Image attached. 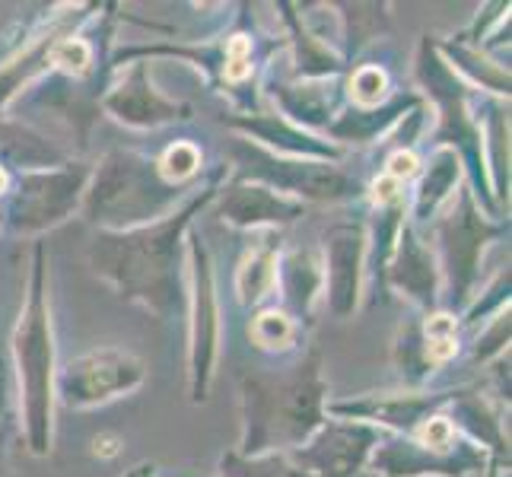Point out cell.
I'll list each match as a JSON object with an SVG mask.
<instances>
[{"label": "cell", "instance_id": "cell-12", "mask_svg": "<svg viewBox=\"0 0 512 477\" xmlns=\"http://www.w3.org/2000/svg\"><path fill=\"white\" fill-rule=\"evenodd\" d=\"M452 398L449 392H430V388H398V392H369L350 401H328V417L369 423L388 436H411L423 420L443 414Z\"/></svg>", "mask_w": 512, "mask_h": 477}, {"label": "cell", "instance_id": "cell-35", "mask_svg": "<svg viewBox=\"0 0 512 477\" xmlns=\"http://www.w3.org/2000/svg\"><path fill=\"white\" fill-rule=\"evenodd\" d=\"M118 449H121V439H118V436H112V433H99V436L93 439V452H96V455H102V458L118 455Z\"/></svg>", "mask_w": 512, "mask_h": 477}, {"label": "cell", "instance_id": "cell-11", "mask_svg": "<svg viewBox=\"0 0 512 477\" xmlns=\"http://www.w3.org/2000/svg\"><path fill=\"white\" fill-rule=\"evenodd\" d=\"M385 433L357 420L328 417L303 446L287 452L312 477H357Z\"/></svg>", "mask_w": 512, "mask_h": 477}, {"label": "cell", "instance_id": "cell-32", "mask_svg": "<svg viewBox=\"0 0 512 477\" xmlns=\"http://www.w3.org/2000/svg\"><path fill=\"white\" fill-rule=\"evenodd\" d=\"M506 306H509V268H503V271L497 274V280H493V284L487 287V299H484V303H478V299H471L462 322H465V325H478L484 315L500 312V309H506Z\"/></svg>", "mask_w": 512, "mask_h": 477}, {"label": "cell", "instance_id": "cell-14", "mask_svg": "<svg viewBox=\"0 0 512 477\" xmlns=\"http://www.w3.org/2000/svg\"><path fill=\"white\" fill-rule=\"evenodd\" d=\"M322 271H325V306L334 318L357 315L366 284V226L363 223H334L322 242Z\"/></svg>", "mask_w": 512, "mask_h": 477}, {"label": "cell", "instance_id": "cell-7", "mask_svg": "<svg viewBox=\"0 0 512 477\" xmlns=\"http://www.w3.org/2000/svg\"><path fill=\"white\" fill-rule=\"evenodd\" d=\"M236 166L239 179L261 182L277 194L309 204H347L363 198V185L357 175L341 169V163H322V159H290L268 153L249 140L236 137Z\"/></svg>", "mask_w": 512, "mask_h": 477}, {"label": "cell", "instance_id": "cell-8", "mask_svg": "<svg viewBox=\"0 0 512 477\" xmlns=\"http://www.w3.org/2000/svg\"><path fill=\"white\" fill-rule=\"evenodd\" d=\"M188 398L191 404H204L210 398V385L217 376L220 357V299H217V274L214 258L204 239L188 229Z\"/></svg>", "mask_w": 512, "mask_h": 477}, {"label": "cell", "instance_id": "cell-17", "mask_svg": "<svg viewBox=\"0 0 512 477\" xmlns=\"http://www.w3.org/2000/svg\"><path fill=\"white\" fill-rule=\"evenodd\" d=\"M220 220L233 229H245V233H277L296 220L306 217V204L293 201L287 194H277L274 188L249 182L233 175V182L220 188Z\"/></svg>", "mask_w": 512, "mask_h": 477}, {"label": "cell", "instance_id": "cell-4", "mask_svg": "<svg viewBox=\"0 0 512 477\" xmlns=\"http://www.w3.org/2000/svg\"><path fill=\"white\" fill-rule=\"evenodd\" d=\"M191 191L166 182L153 156L109 150L93 166L80 214L96 233H128L169 217Z\"/></svg>", "mask_w": 512, "mask_h": 477}, {"label": "cell", "instance_id": "cell-21", "mask_svg": "<svg viewBox=\"0 0 512 477\" xmlns=\"http://www.w3.org/2000/svg\"><path fill=\"white\" fill-rule=\"evenodd\" d=\"M462 179H465L462 156L452 147H433L427 163H420V172H417V188L408 204V214H411L408 223H414L417 229L423 223H433L446 210V204L455 198V191L462 188Z\"/></svg>", "mask_w": 512, "mask_h": 477}, {"label": "cell", "instance_id": "cell-22", "mask_svg": "<svg viewBox=\"0 0 512 477\" xmlns=\"http://www.w3.org/2000/svg\"><path fill=\"white\" fill-rule=\"evenodd\" d=\"M277 287L284 296V312L296 325H309L315 306L325 293V271L319 249H293L277 258Z\"/></svg>", "mask_w": 512, "mask_h": 477}, {"label": "cell", "instance_id": "cell-18", "mask_svg": "<svg viewBox=\"0 0 512 477\" xmlns=\"http://www.w3.org/2000/svg\"><path fill=\"white\" fill-rule=\"evenodd\" d=\"M223 125L242 134V140L249 144L277 153V156H290V159H322V163H338L344 156L341 147H334L331 140L303 131L293 121H287L277 112H236V115H223Z\"/></svg>", "mask_w": 512, "mask_h": 477}, {"label": "cell", "instance_id": "cell-31", "mask_svg": "<svg viewBox=\"0 0 512 477\" xmlns=\"http://www.w3.org/2000/svg\"><path fill=\"white\" fill-rule=\"evenodd\" d=\"M503 353H509V306L500 309L490 318V325L481 328L478 341H474V350H471V360L490 366L493 360H500Z\"/></svg>", "mask_w": 512, "mask_h": 477}, {"label": "cell", "instance_id": "cell-13", "mask_svg": "<svg viewBox=\"0 0 512 477\" xmlns=\"http://www.w3.org/2000/svg\"><path fill=\"white\" fill-rule=\"evenodd\" d=\"M487 452L462 436L449 452H430L417 446L411 436H382L369 455V468L379 477H468L481 474Z\"/></svg>", "mask_w": 512, "mask_h": 477}, {"label": "cell", "instance_id": "cell-3", "mask_svg": "<svg viewBox=\"0 0 512 477\" xmlns=\"http://www.w3.org/2000/svg\"><path fill=\"white\" fill-rule=\"evenodd\" d=\"M10 373L20 395V417L26 430V446L35 458L55 449V379H58V344L51 322L48 296V255L45 245H32L26 299L10 338Z\"/></svg>", "mask_w": 512, "mask_h": 477}, {"label": "cell", "instance_id": "cell-1", "mask_svg": "<svg viewBox=\"0 0 512 477\" xmlns=\"http://www.w3.org/2000/svg\"><path fill=\"white\" fill-rule=\"evenodd\" d=\"M226 175L229 166H217L214 175L204 185H194V191L169 217L150 226H137L128 233H96L86 252L93 274L121 299L153 315H182L188 306V229L210 201H217Z\"/></svg>", "mask_w": 512, "mask_h": 477}, {"label": "cell", "instance_id": "cell-2", "mask_svg": "<svg viewBox=\"0 0 512 477\" xmlns=\"http://www.w3.org/2000/svg\"><path fill=\"white\" fill-rule=\"evenodd\" d=\"M239 455L293 452L328 420L322 350L309 347L287 369H249L239 379Z\"/></svg>", "mask_w": 512, "mask_h": 477}, {"label": "cell", "instance_id": "cell-36", "mask_svg": "<svg viewBox=\"0 0 512 477\" xmlns=\"http://www.w3.org/2000/svg\"><path fill=\"white\" fill-rule=\"evenodd\" d=\"M121 477H163V474H160V468H156L153 462H137L134 468H128Z\"/></svg>", "mask_w": 512, "mask_h": 477}, {"label": "cell", "instance_id": "cell-33", "mask_svg": "<svg viewBox=\"0 0 512 477\" xmlns=\"http://www.w3.org/2000/svg\"><path fill=\"white\" fill-rule=\"evenodd\" d=\"M382 172L388 175V179H395V182H401V185H408L411 179H417V172H420V156L414 153V147H411V150L395 147L392 153H388Z\"/></svg>", "mask_w": 512, "mask_h": 477}, {"label": "cell", "instance_id": "cell-27", "mask_svg": "<svg viewBox=\"0 0 512 477\" xmlns=\"http://www.w3.org/2000/svg\"><path fill=\"white\" fill-rule=\"evenodd\" d=\"M249 338L271 357H290L299 350V325L284 309H261L249 325Z\"/></svg>", "mask_w": 512, "mask_h": 477}, {"label": "cell", "instance_id": "cell-5", "mask_svg": "<svg viewBox=\"0 0 512 477\" xmlns=\"http://www.w3.org/2000/svg\"><path fill=\"white\" fill-rule=\"evenodd\" d=\"M433 223H436L433 255L439 264V277H443V293L449 306L446 312L455 315V312H465L474 299L484 252L497 239L509 236V220L490 217L465 182Z\"/></svg>", "mask_w": 512, "mask_h": 477}, {"label": "cell", "instance_id": "cell-30", "mask_svg": "<svg viewBox=\"0 0 512 477\" xmlns=\"http://www.w3.org/2000/svg\"><path fill=\"white\" fill-rule=\"evenodd\" d=\"M156 166H160L166 182L188 188L194 182V175H198L204 166V153L198 144H191V140H175V144H169L160 156H156Z\"/></svg>", "mask_w": 512, "mask_h": 477}, {"label": "cell", "instance_id": "cell-37", "mask_svg": "<svg viewBox=\"0 0 512 477\" xmlns=\"http://www.w3.org/2000/svg\"><path fill=\"white\" fill-rule=\"evenodd\" d=\"M10 182H13V172L0 166V198H4V194L10 191Z\"/></svg>", "mask_w": 512, "mask_h": 477}, {"label": "cell", "instance_id": "cell-23", "mask_svg": "<svg viewBox=\"0 0 512 477\" xmlns=\"http://www.w3.org/2000/svg\"><path fill=\"white\" fill-rule=\"evenodd\" d=\"M280 20L287 26V45L293 48V64L290 74L293 80H306V83H319V80H338V74H344V58L341 51L328 45L322 35H315L303 13H296V4H277Z\"/></svg>", "mask_w": 512, "mask_h": 477}, {"label": "cell", "instance_id": "cell-9", "mask_svg": "<svg viewBox=\"0 0 512 477\" xmlns=\"http://www.w3.org/2000/svg\"><path fill=\"white\" fill-rule=\"evenodd\" d=\"M147 382V363L125 347H96L58 366L55 401L67 411H93L128 398Z\"/></svg>", "mask_w": 512, "mask_h": 477}, {"label": "cell", "instance_id": "cell-29", "mask_svg": "<svg viewBox=\"0 0 512 477\" xmlns=\"http://www.w3.org/2000/svg\"><path fill=\"white\" fill-rule=\"evenodd\" d=\"M392 96V80L382 64H360L344 83V99L353 109H379Z\"/></svg>", "mask_w": 512, "mask_h": 477}, {"label": "cell", "instance_id": "cell-15", "mask_svg": "<svg viewBox=\"0 0 512 477\" xmlns=\"http://www.w3.org/2000/svg\"><path fill=\"white\" fill-rule=\"evenodd\" d=\"M96 7L99 4H83V7H64V13H51L48 23L35 32L20 51H13V55L0 64V115H4L7 105L20 99V93L29 83L51 74V55H55L58 42L64 35L90 23L96 16L93 13Z\"/></svg>", "mask_w": 512, "mask_h": 477}, {"label": "cell", "instance_id": "cell-24", "mask_svg": "<svg viewBox=\"0 0 512 477\" xmlns=\"http://www.w3.org/2000/svg\"><path fill=\"white\" fill-rule=\"evenodd\" d=\"M484 166H487V185L497 214L509 210V105L503 99L484 105Z\"/></svg>", "mask_w": 512, "mask_h": 477}, {"label": "cell", "instance_id": "cell-10", "mask_svg": "<svg viewBox=\"0 0 512 477\" xmlns=\"http://www.w3.org/2000/svg\"><path fill=\"white\" fill-rule=\"evenodd\" d=\"M99 109L134 131H160L191 118V105L169 99L150 80V61H128L112 70Z\"/></svg>", "mask_w": 512, "mask_h": 477}, {"label": "cell", "instance_id": "cell-16", "mask_svg": "<svg viewBox=\"0 0 512 477\" xmlns=\"http://www.w3.org/2000/svg\"><path fill=\"white\" fill-rule=\"evenodd\" d=\"M385 290L401 293L420 315L439 312L443 303V277H439V264L433 255V245L420 236L414 223H404L392 261L385 268Z\"/></svg>", "mask_w": 512, "mask_h": 477}, {"label": "cell", "instance_id": "cell-26", "mask_svg": "<svg viewBox=\"0 0 512 477\" xmlns=\"http://www.w3.org/2000/svg\"><path fill=\"white\" fill-rule=\"evenodd\" d=\"M277 258H280V245L274 242V233H268V239L245 252V258L236 268V299L242 309H258L274 293Z\"/></svg>", "mask_w": 512, "mask_h": 477}, {"label": "cell", "instance_id": "cell-34", "mask_svg": "<svg viewBox=\"0 0 512 477\" xmlns=\"http://www.w3.org/2000/svg\"><path fill=\"white\" fill-rule=\"evenodd\" d=\"M10 392H13V373H10V360H0V420H4V414H7Z\"/></svg>", "mask_w": 512, "mask_h": 477}, {"label": "cell", "instance_id": "cell-19", "mask_svg": "<svg viewBox=\"0 0 512 477\" xmlns=\"http://www.w3.org/2000/svg\"><path fill=\"white\" fill-rule=\"evenodd\" d=\"M458 436L493 455V465L509 468V436L503 430V411L481 388H452V398L443 408Z\"/></svg>", "mask_w": 512, "mask_h": 477}, {"label": "cell", "instance_id": "cell-25", "mask_svg": "<svg viewBox=\"0 0 512 477\" xmlns=\"http://www.w3.org/2000/svg\"><path fill=\"white\" fill-rule=\"evenodd\" d=\"M61 163H67V156L51 140L20 125V121L0 118V166L4 169L29 172V169H51Z\"/></svg>", "mask_w": 512, "mask_h": 477}, {"label": "cell", "instance_id": "cell-28", "mask_svg": "<svg viewBox=\"0 0 512 477\" xmlns=\"http://www.w3.org/2000/svg\"><path fill=\"white\" fill-rule=\"evenodd\" d=\"M214 477H312L299 468L290 455L271 452V455H239L229 449L220 455Z\"/></svg>", "mask_w": 512, "mask_h": 477}, {"label": "cell", "instance_id": "cell-6", "mask_svg": "<svg viewBox=\"0 0 512 477\" xmlns=\"http://www.w3.org/2000/svg\"><path fill=\"white\" fill-rule=\"evenodd\" d=\"M93 166L67 159L51 169L13 172L10 191L0 198V223L10 236L39 239L77 214L90 185Z\"/></svg>", "mask_w": 512, "mask_h": 477}, {"label": "cell", "instance_id": "cell-20", "mask_svg": "<svg viewBox=\"0 0 512 477\" xmlns=\"http://www.w3.org/2000/svg\"><path fill=\"white\" fill-rule=\"evenodd\" d=\"M420 105H423V99L417 93H398L385 105H379V109H353V105H344V112L328 125L325 140H331V144L341 147L344 153L350 147L382 144L404 118H408L414 109H420Z\"/></svg>", "mask_w": 512, "mask_h": 477}]
</instances>
